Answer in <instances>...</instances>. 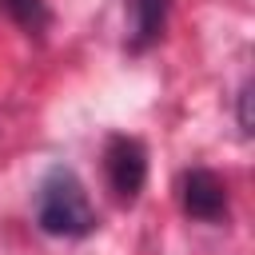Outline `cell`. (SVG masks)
<instances>
[{
  "mask_svg": "<svg viewBox=\"0 0 255 255\" xmlns=\"http://www.w3.org/2000/svg\"><path fill=\"white\" fill-rule=\"evenodd\" d=\"M235 116H239V131L251 135V84L239 88V96H235Z\"/></svg>",
  "mask_w": 255,
  "mask_h": 255,
  "instance_id": "cell-6",
  "label": "cell"
},
{
  "mask_svg": "<svg viewBox=\"0 0 255 255\" xmlns=\"http://www.w3.org/2000/svg\"><path fill=\"white\" fill-rule=\"evenodd\" d=\"M124 4H128V48L147 52L167 28L171 0H124Z\"/></svg>",
  "mask_w": 255,
  "mask_h": 255,
  "instance_id": "cell-4",
  "label": "cell"
},
{
  "mask_svg": "<svg viewBox=\"0 0 255 255\" xmlns=\"http://www.w3.org/2000/svg\"><path fill=\"white\" fill-rule=\"evenodd\" d=\"M179 199H183V211L191 219H199V223H227V183L211 167L183 171Z\"/></svg>",
  "mask_w": 255,
  "mask_h": 255,
  "instance_id": "cell-3",
  "label": "cell"
},
{
  "mask_svg": "<svg viewBox=\"0 0 255 255\" xmlns=\"http://www.w3.org/2000/svg\"><path fill=\"white\" fill-rule=\"evenodd\" d=\"M0 8H4L28 36H40V32L48 28V20H52L48 0H0Z\"/></svg>",
  "mask_w": 255,
  "mask_h": 255,
  "instance_id": "cell-5",
  "label": "cell"
},
{
  "mask_svg": "<svg viewBox=\"0 0 255 255\" xmlns=\"http://www.w3.org/2000/svg\"><path fill=\"white\" fill-rule=\"evenodd\" d=\"M104 175H108V187L116 191L120 203H135V195L147 183V147L135 135H124V131L108 135V143H104Z\"/></svg>",
  "mask_w": 255,
  "mask_h": 255,
  "instance_id": "cell-2",
  "label": "cell"
},
{
  "mask_svg": "<svg viewBox=\"0 0 255 255\" xmlns=\"http://www.w3.org/2000/svg\"><path fill=\"white\" fill-rule=\"evenodd\" d=\"M36 227L52 239H84L100 227V215L72 167H52L36 187Z\"/></svg>",
  "mask_w": 255,
  "mask_h": 255,
  "instance_id": "cell-1",
  "label": "cell"
}]
</instances>
